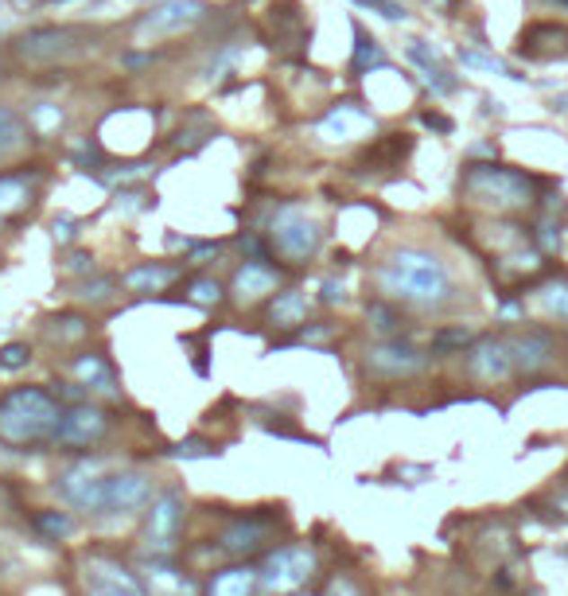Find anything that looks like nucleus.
<instances>
[{"label": "nucleus", "instance_id": "obj_44", "mask_svg": "<svg viewBox=\"0 0 568 596\" xmlns=\"http://www.w3.org/2000/svg\"><path fill=\"white\" fill-rule=\"evenodd\" d=\"M424 125H429V129H440V133H452V121H448V117H440V113H424Z\"/></svg>", "mask_w": 568, "mask_h": 596}, {"label": "nucleus", "instance_id": "obj_10", "mask_svg": "<svg viewBox=\"0 0 568 596\" xmlns=\"http://www.w3.org/2000/svg\"><path fill=\"white\" fill-rule=\"evenodd\" d=\"M467 370H471V378H479V382H506L514 370L510 343L499 335H483L479 343H471V351H467Z\"/></svg>", "mask_w": 568, "mask_h": 596}, {"label": "nucleus", "instance_id": "obj_12", "mask_svg": "<svg viewBox=\"0 0 568 596\" xmlns=\"http://www.w3.org/2000/svg\"><path fill=\"white\" fill-rule=\"evenodd\" d=\"M152 503V479L145 472H117L105 479V511L129 514Z\"/></svg>", "mask_w": 568, "mask_h": 596}, {"label": "nucleus", "instance_id": "obj_27", "mask_svg": "<svg viewBox=\"0 0 568 596\" xmlns=\"http://www.w3.org/2000/svg\"><path fill=\"white\" fill-rule=\"evenodd\" d=\"M23 137H28V125L20 121V113L12 110V105L0 102V156L16 152L23 145Z\"/></svg>", "mask_w": 568, "mask_h": 596}, {"label": "nucleus", "instance_id": "obj_5", "mask_svg": "<svg viewBox=\"0 0 568 596\" xmlns=\"http://www.w3.org/2000/svg\"><path fill=\"white\" fill-rule=\"evenodd\" d=\"M269 245L288 265H307L324 250V230H319V222L307 210L288 203V207L273 210V218H269Z\"/></svg>", "mask_w": 568, "mask_h": 596}, {"label": "nucleus", "instance_id": "obj_36", "mask_svg": "<svg viewBox=\"0 0 568 596\" xmlns=\"http://www.w3.org/2000/svg\"><path fill=\"white\" fill-rule=\"evenodd\" d=\"M113 289H117V285H113L110 277H102V280H82L75 297L86 300V304H110V300H113Z\"/></svg>", "mask_w": 568, "mask_h": 596}, {"label": "nucleus", "instance_id": "obj_39", "mask_svg": "<svg viewBox=\"0 0 568 596\" xmlns=\"http://www.w3.org/2000/svg\"><path fill=\"white\" fill-rule=\"evenodd\" d=\"M537 245H541V250H557V245H561V234H557V222H553V218H541Z\"/></svg>", "mask_w": 568, "mask_h": 596}, {"label": "nucleus", "instance_id": "obj_19", "mask_svg": "<svg viewBox=\"0 0 568 596\" xmlns=\"http://www.w3.org/2000/svg\"><path fill=\"white\" fill-rule=\"evenodd\" d=\"M75 374H78V386H86L90 394L121 397L117 374H113V367H110V362H105L102 355H78V359H75Z\"/></svg>", "mask_w": 568, "mask_h": 596}, {"label": "nucleus", "instance_id": "obj_42", "mask_svg": "<svg viewBox=\"0 0 568 596\" xmlns=\"http://www.w3.org/2000/svg\"><path fill=\"white\" fill-rule=\"evenodd\" d=\"M175 452H180V456H207L210 444H207V440H187V444H180Z\"/></svg>", "mask_w": 568, "mask_h": 596}, {"label": "nucleus", "instance_id": "obj_15", "mask_svg": "<svg viewBox=\"0 0 568 596\" xmlns=\"http://www.w3.org/2000/svg\"><path fill=\"white\" fill-rule=\"evenodd\" d=\"M180 522H183V499L175 495V491H164V495L152 503L148 511V546L156 549H172L175 546V534H180Z\"/></svg>", "mask_w": 568, "mask_h": 596}, {"label": "nucleus", "instance_id": "obj_3", "mask_svg": "<svg viewBox=\"0 0 568 596\" xmlns=\"http://www.w3.org/2000/svg\"><path fill=\"white\" fill-rule=\"evenodd\" d=\"M459 191L467 203H475L483 210H526L537 199V180L522 168H506V164H467L459 175Z\"/></svg>", "mask_w": 568, "mask_h": 596}, {"label": "nucleus", "instance_id": "obj_9", "mask_svg": "<svg viewBox=\"0 0 568 596\" xmlns=\"http://www.w3.org/2000/svg\"><path fill=\"white\" fill-rule=\"evenodd\" d=\"M424 362H429V355L413 347L409 339H386V343L366 351V370H374L377 378H405V374L424 370Z\"/></svg>", "mask_w": 568, "mask_h": 596}, {"label": "nucleus", "instance_id": "obj_50", "mask_svg": "<svg viewBox=\"0 0 568 596\" xmlns=\"http://www.w3.org/2000/svg\"><path fill=\"white\" fill-rule=\"evenodd\" d=\"M526 596H541V592H526Z\"/></svg>", "mask_w": 568, "mask_h": 596}, {"label": "nucleus", "instance_id": "obj_51", "mask_svg": "<svg viewBox=\"0 0 568 596\" xmlns=\"http://www.w3.org/2000/svg\"><path fill=\"white\" fill-rule=\"evenodd\" d=\"M51 4H58V0H51Z\"/></svg>", "mask_w": 568, "mask_h": 596}, {"label": "nucleus", "instance_id": "obj_13", "mask_svg": "<svg viewBox=\"0 0 568 596\" xmlns=\"http://www.w3.org/2000/svg\"><path fill=\"white\" fill-rule=\"evenodd\" d=\"M203 16H207L203 0H168V4L152 8L148 16L140 20V31H145V35H172V31L195 28Z\"/></svg>", "mask_w": 568, "mask_h": 596}, {"label": "nucleus", "instance_id": "obj_18", "mask_svg": "<svg viewBox=\"0 0 568 596\" xmlns=\"http://www.w3.org/2000/svg\"><path fill=\"white\" fill-rule=\"evenodd\" d=\"M526 58H561L568 55V28L564 23H534V28L522 31V47H518Z\"/></svg>", "mask_w": 568, "mask_h": 596}, {"label": "nucleus", "instance_id": "obj_35", "mask_svg": "<svg viewBox=\"0 0 568 596\" xmlns=\"http://www.w3.org/2000/svg\"><path fill=\"white\" fill-rule=\"evenodd\" d=\"M187 300L191 304H203V308H210V304H222V285L210 277H199L187 285Z\"/></svg>", "mask_w": 568, "mask_h": 596}, {"label": "nucleus", "instance_id": "obj_30", "mask_svg": "<svg viewBox=\"0 0 568 596\" xmlns=\"http://www.w3.org/2000/svg\"><path fill=\"white\" fill-rule=\"evenodd\" d=\"M475 343V335L467 332V327H440V332L432 335V355H452V351H464Z\"/></svg>", "mask_w": 568, "mask_h": 596}, {"label": "nucleus", "instance_id": "obj_6", "mask_svg": "<svg viewBox=\"0 0 568 596\" xmlns=\"http://www.w3.org/2000/svg\"><path fill=\"white\" fill-rule=\"evenodd\" d=\"M110 414L93 402H75L58 421V432L51 444H67V449H93L110 437Z\"/></svg>", "mask_w": 568, "mask_h": 596}, {"label": "nucleus", "instance_id": "obj_33", "mask_svg": "<svg viewBox=\"0 0 568 596\" xmlns=\"http://www.w3.org/2000/svg\"><path fill=\"white\" fill-rule=\"evenodd\" d=\"M366 316H370L377 332L389 335V339H394V335L401 332V316H397V308H394V304H389V300H374L370 308H366Z\"/></svg>", "mask_w": 568, "mask_h": 596}, {"label": "nucleus", "instance_id": "obj_37", "mask_svg": "<svg viewBox=\"0 0 568 596\" xmlns=\"http://www.w3.org/2000/svg\"><path fill=\"white\" fill-rule=\"evenodd\" d=\"M31 362V347L28 343H4L0 347V370H20Z\"/></svg>", "mask_w": 568, "mask_h": 596}, {"label": "nucleus", "instance_id": "obj_16", "mask_svg": "<svg viewBox=\"0 0 568 596\" xmlns=\"http://www.w3.org/2000/svg\"><path fill=\"white\" fill-rule=\"evenodd\" d=\"M374 129V117L362 110L359 102H339L331 105V113L319 121V137L324 140H354Z\"/></svg>", "mask_w": 568, "mask_h": 596}, {"label": "nucleus", "instance_id": "obj_22", "mask_svg": "<svg viewBox=\"0 0 568 596\" xmlns=\"http://www.w3.org/2000/svg\"><path fill=\"white\" fill-rule=\"evenodd\" d=\"M409 58L424 70V82H429V86H432L436 93H452V90L459 86V82H456L452 75H448V70H444L440 63H436V55H432L421 40H413V43H409Z\"/></svg>", "mask_w": 568, "mask_h": 596}, {"label": "nucleus", "instance_id": "obj_14", "mask_svg": "<svg viewBox=\"0 0 568 596\" xmlns=\"http://www.w3.org/2000/svg\"><path fill=\"white\" fill-rule=\"evenodd\" d=\"M277 285H280V269L269 265L265 257H250L245 265H238V273L230 280V292H234V300L253 304V300L269 297V292H277Z\"/></svg>", "mask_w": 568, "mask_h": 596}, {"label": "nucleus", "instance_id": "obj_24", "mask_svg": "<svg viewBox=\"0 0 568 596\" xmlns=\"http://www.w3.org/2000/svg\"><path fill=\"white\" fill-rule=\"evenodd\" d=\"M43 335L51 339V343H58V347H70V343H78V339L90 335V320H82V316H75V312L51 316V320L43 324Z\"/></svg>", "mask_w": 568, "mask_h": 596}, {"label": "nucleus", "instance_id": "obj_11", "mask_svg": "<svg viewBox=\"0 0 568 596\" xmlns=\"http://www.w3.org/2000/svg\"><path fill=\"white\" fill-rule=\"evenodd\" d=\"M312 569H315V557L307 554V549L288 546V549H277V554L269 557V565L262 573V584L265 589H277V592L300 589V584L312 577Z\"/></svg>", "mask_w": 568, "mask_h": 596}, {"label": "nucleus", "instance_id": "obj_1", "mask_svg": "<svg viewBox=\"0 0 568 596\" xmlns=\"http://www.w3.org/2000/svg\"><path fill=\"white\" fill-rule=\"evenodd\" d=\"M377 289L394 304H413V308H444L452 300V273L432 250L421 245H401L377 265Z\"/></svg>", "mask_w": 568, "mask_h": 596}, {"label": "nucleus", "instance_id": "obj_40", "mask_svg": "<svg viewBox=\"0 0 568 596\" xmlns=\"http://www.w3.org/2000/svg\"><path fill=\"white\" fill-rule=\"evenodd\" d=\"M359 4H366V8H377L386 20H405V8H401L397 0H359Z\"/></svg>", "mask_w": 568, "mask_h": 596}, {"label": "nucleus", "instance_id": "obj_43", "mask_svg": "<svg viewBox=\"0 0 568 596\" xmlns=\"http://www.w3.org/2000/svg\"><path fill=\"white\" fill-rule=\"evenodd\" d=\"M78 234V222H70V218H63V222H55V238H63V242H70Z\"/></svg>", "mask_w": 568, "mask_h": 596}, {"label": "nucleus", "instance_id": "obj_7", "mask_svg": "<svg viewBox=\"0 0 568 596\" xmlns=\"http://www.w3.org/2000/svg\"><path fill=\"white\" fill-rule=\"evenodd\" d=\"M105 476L98 464L82 460V464H70L63 476H58V495H63L70 507L78 511H90V514H105Z\"/></svg>", "mask_w": 568, "mask_h": 596}, {"label": "nucleus", "instance_id": "obj_25", "mask_svg": "<svg viewBox=\"0 0 568 596\" xmlns=\"http://www.w3.org/2000/svg\"><path fill=\"white\" fill-rule=\"evenodd\" d=\"M262 538H265L262 519H238L226 534H222V542H226L230 554H253V549L262 546Z\"/></svg>", "mask_w": 568, "mask_h": 596}, {"label": "nucleus", "instance_id": "obj_20", "mask_svg": "<svg viewBox=\"0 0 568 596\" xmlns=\"http://www.w3.org/2000/svg\"><path fill=\"white\" fill-rule=\"evenodd\" d=\"M409 148H413L409 133H389V137H377L374 145H366V148H362V156H359V164H370L366 172L401 168V160L409 156Z\"/></svg>", "mask_w": 568, "mask_h": 596}, {"label": "nucleus", "instance_id": "obj_38", "mask_svg": "<svg viewBox=\"0 0 568 596\" xmlns=\"http://www.w3.org/2000/svg\"><path fill=\"white\" fill-rule=\"evenodd\" d=\"M70 156H75L78 168H90V164H93V168H98V164H102V148L93 145V140H82V145H78L75 152H70Z\"/></svg>", "mask_w": 568, "mask_h": 596}, {"label": "nucleus", "instance_id": "obj_29", "mask_svg": "<svg viewBox=\"0 0 568 596\" xmlns=\"http://www.w3.org/2000/svg\"><path fill=\"white\" fill-rule=\"evenodd\" d=\"M250 589H253L250 569H226L210 584V596H250Z\"/></svg>", "mask_w": 568, "mask_h": 596}, {"label": "nucleus", "instance_id": "obj_48", "mask_svg": "<svg viewBox=\"0 0 568 596\" xmlns=\"http://www.w3.org/2000/svg\"><path fill=\"white\" fill-rule=\"evenodd\" d=\"M541 4H549V8H568V0H541Z\"/></svg>", "mask_w": 568, "mask_h": 596}, {"label": "nucleus", "instance_id": "obj_34", "mask_svg": "<svg viewBox=\"0 0 568 596\" xmlns=\"http://www.w3.org/2000/svg\"><path fill=\"white\" fill-rule=\"evenodd\" d=\"M35 526H40L51 542H58V538H67L70 530H75V522H70L63 511H40V514H35Z\"/></svg>", "mask_w": 568, "mask_h": 596}, {"label": "nucleus", "instance_id": "obj_2", "mask_svg": "<svg viewBox=\"0 0 568 596\" xmlns=\"http://www.w3.org/2000/svg\"><path fill=\"white\" fill-rule=\"evenodd\" d=\"M67 409L43 386H16L0 397V440L4 444H47L55 440Z\"/></svg>", "mask_w": 568, "mask_h": 596}, {"label": "nucleus", "instance_id": "obj_23", "mask_svg": "<svg viewBox=\"0 0 568 596\" xmlns=\"http://www.w3.org/2000/svg\"><path fill=\"white\" fill-rule=\"evenodd\" d=\"M180 277V269L175 265H137V269H129V273L121 277V285L125 289H133V292H160L164 285H172V280Z\"/></svg>", "mask_w": 568, "mask_h": 596}, {"label": "nucleus", "instance_id": "obj_32", "mask_svg": "<svg viewBox=\"0 0 568 596\" xmlns=\"http://www.w3.org/2000/svg\"><path fill=\"white\" fill-rule=\"evenodd\" d=\"M459 63L471 67V70H487V75H502V78H522L518 70H510L506 63H499V58H491V55H483V51H471V47H464L459 51Z\"/></svg>", "mask_w": 568, "mask_h": 596}, {"label": "nucleus", "instance_id": "obj_41", "mask_svg": "<svg viewBox=\"0 0 568 596\" xmlns=\"http://www.w3.org/2000/svg\"><path fill=\"white\" fill-rule=\"evenodd\" d=\"M67 269H70V273H93V254L75 250V254L67 257Z\"/></svg>", "mask_w": 568, "mask_h": 596}, {"label": "nucleus", "instance_id": "obj_17", "mask_svg": "<svg viewBox=\"0 0 568 596\" xmlns=\"http://www.w3.org/2000/svg\"><path fill=\"white\" fill-rule=\"evenodd\" d=\"M506 343H510L518 370H541L557 359V339H553V332H541V327H534V332H518L514 339H506Z\"/></svg>", "mask_w": 568, "mask_h": 596}, {"label": "nucleus", "instance_id": "obj_21", "mask_svg": "<svg viewBox=\"0 0 568 596\" xmlns=\"http://www.w3.org/2000/svg\"><path fill=\"white\" fill-rule=\"evenodd\" d=\"M269 324L273 327H300L307 324V297L300 289H284L269 304Z\"/></svg>", "mask_w": 568, "mask_h": 596}, {"label": "nucleus", "instance_id": "obj_26", "mask_svg": "<svg viewBox=\"0 0 568 596\" xmlns=\"http://www.w3.org/2000/svg\"><path fill=\"white\" fill-rule=\"evenodd\" d=\"M386 63V51L374 35H366L362 28H354V58H351V75H366V70L382 67Z\"/></svg>", "mask_w": 568, "mask_h": 596}, {"label": "nucleus", "instance_id": "obj_45", "mask_svg": "<svg viewBox=\"0 0 568 596\" xmlns=\"http://www.w3.org/2000/svg\"><path fill=\"white\" fill-rule=\"evenodd\" d=\"M324 300H327V304L342 300V285H335V280H327V285H324Z\"/></svg>", "mask_w": 568, "mask_h": 596}, {"label": "nucleus", "instance_id": "obj_8", "mask_svg": "<svg viewBox=\"0 0 568 596\" xmlns=\"http://www.w3.org/2000/svg\"><path fill=\"white\" fill-rule=\"evenodd\" d=\"M40 191H43L40 168L0 172V222H20L35 203H40Z\"/></svg>", "mask_w": 568, "mask_h": 596}, {"label": "nucleus", "instance_id": "obj_4", "mask_svg": "<svg viewBox=\"0 0 568 596\" xmlns=\"http://www.w3.org/2000/svg\"><path fill=\"white\" fill-rule=\"evenodd\" d=\"M93 35L98 31L86 28V23H47V28H31L28 35L16 40V58L31 67H55V63H67V58L90 51Z\"/></svg>", "mask_w": 568, "mask_h": 596}, {"label": "nucleus", "instance_id": "obj_46", "mask_svg": "<svg viewBox=\"0 0 568 596\" xmlns=\"http://www.w3.org/2000/svg\"><path fill=\"white\" fill-rule=\"evenodd\" d=\"M553 507H557V511L564 514V519H568V484L557 491V495H553Z\"/></svg>", "mask_w": 568, "mask_h": 596}, {"label": "nucleus", "instance_id": "obj_31", "mask_svg": "<svg viewBox=\"0 0 568 596\" xmlns=\"http://www.w3.org/2000/svg\"><path fill=\"white\" fill-rule=\"evenodd\" d=\"M28 125H31L40 137L58 133V125H63V113H58V105L40 102V105H31V110H28Z\"/></svg>", "mask_w": 568, "mask_h": 596}, {"label": "nucleus", "instance_id": "obj_47", "mask_svg": "<svg viewBox=\"0 0 568 596\" xmlns=\"http://www.w3.org/2000/svg\"><path fill=\"white\" fill-rule=\"evenodd\" d=\"M327 596H354V592H351V584H335Z\"/></svg>", "mask_w": 568, "mask_h": 596}, {"label": "nucleus", "instance_id": "obj_28", "mask_svg": "<svg viewBox=\"0 0 568 596\" xmlns=\"http://www.w3.org/2000/svg\"><path fill=\"white\" fill-rule=\"evenodd\" d=\"M537 304L546 316H557V320H568V280H549V285L537 289Z\"/></svg>", "mask_w": 568, "mask_h": 596}, {"label": "nucleus", "instance_id": "obj_49", "mask_svg": "<svg viewBox=\"0 0 568 596\" xmlns=\"http://www.w3.org/2000/svg\"><path fill=\"white\" fill-rule=\"evenodd\" d=\"M4 70H8V67H4V55H0V78H4Z\"/></svg>", "mask_w": 568, "mask_h": 596}]
</instances>
